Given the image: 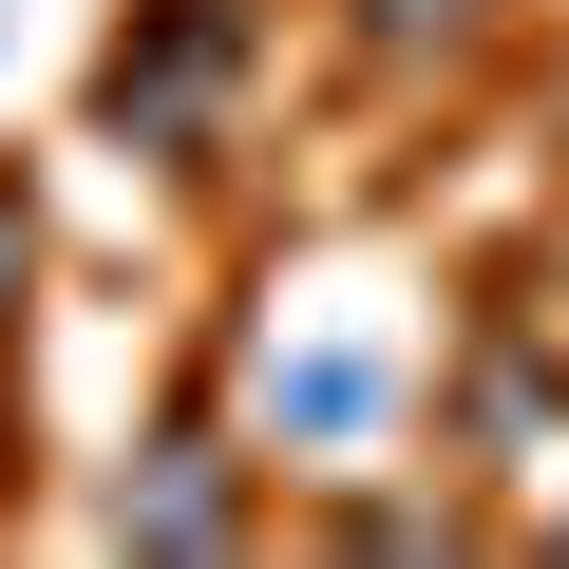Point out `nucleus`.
<instances>
[{
	"label": "nucleus",
	"instance_id": "1",
	"mask_svg": "<svg viewBox=\"0 0 569 569\" xmlns=\"http://www.w3.org/2000/svg\"><path fill=\"white\" fill-rule=\"evenodd\" d=\"M209 77H228V0L133 20V39H114V133H190V114H209Z\"/></svg>",
	"mask_w": 569,
	"mask_h": 569
},
{
	"label": "nucleus",
	"instance_id": "2",
	"mask_svg": "<svg viewBox=\"0 0 569 569\" xmlns=\"http://www.w3.org/2000/svg\"><path fill=\"white\" fill-rule=\"evenodd\" d=\"M228 531H247V512H228V456H209V437H171V456L114 493V550H228Z\"/></svg>",
	"mask_w": 569,
	"mask_h": 569
},
{
	"label": "nucleus",
	"instance_id": "3",
	"mask_svg": "<svg viewBox=\"0 0 569 569\" xmlns=\"http://www.w3.org/2000/svg\"><path fill=\"white\" fill-rule=\"evenodd\" d=\"M266 418H284V437H361V418H380V361H284Z\"/></svg>",
	"mask_w": 569,
	"mask_h": 569
},
{
	"label": "nucleus",
	"instance_id": "4",
	"mask_svg": "<svg viewBox=\"0 0 569 569\" xmlns=\"http://www.w3.org/2000/svg\"><path fill=\"white\" fill-rule=\"evenodd\" d=\"M380 20V58H418V39H475V0H361Z\"/></svg>",
	"mask_w": 569,
	"mask_h": 569
},
{
	"label": "nucleus",
	"instance_id": "5",
	"mask_svg": "<svg viewBox=\"0 0 569 569\" xmlns=\"http://www.w3.org/2000/svg\"><path fill=\"white\" fill-rule=\"evenodd\" d=\"M20 247H39V228H20V190H0V305H20Z\"/></svg>",
	"mask_w": 569,
	"mask_h": 569
}]
</instances>
